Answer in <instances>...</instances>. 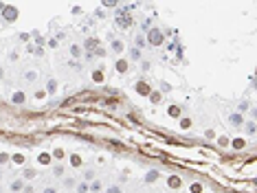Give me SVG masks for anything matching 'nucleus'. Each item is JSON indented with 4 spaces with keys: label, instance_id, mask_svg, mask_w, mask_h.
Wrapping results in <instances>:
<instances>
[{
    "label": "nucleus",
    "instance_id": "obj_6",
    "mask_svg": "<svg viewBox=\"0 0 257 193\" xmlns=\"http://www.w3.org/2000/svg\"><path fill=\"white\" fill-rule=\"evenodd\" d=\"M167 184H169L172 189H178V187H180V180H178V178L174 176V178H169V180H167Z\"/></svg>",
    "mask_w": 257,
    "mask_h": 193
},
{
    "label": "nucleus",
    "instance_id": "obj_7",
    "mask_svg": "<svg viewBox=\"0 0 257 193\" xmlns=\"http://www.w3.org/2000/svg\"><path fill=\"white\" fill-rule=\"evenodd\" d=\"M112 51L121 53V51H123V42H119V40H116V42H112Z\"/></svg>",
    "mask_w": 257,
    "mask_h": 193
},
{
    "label": "nucleus",
    "instance_id": "obj_16",
    "mask_svg": "<svg viewBox=\"0 0 257 193\" xmlns=\"http://www.w3.org/2000/svg\"><path fill=\"white\" fill-rule=\"evenodd\" d=\"M141 57V51H138V48H132V59H138Z\"/></svg>",
    "mask_w": 257,
    "mask_h": 193
},
{
    "label": "nucleus",
    "instance_id": "obj_23",
    "mask_svg": "<svg viewBox=\"0 0 257 193\" xmlns=\"http://www.w3.org/2000/svg\"><path fill=\"white\" fill-rule=\"evenodd\" d=\"M138 90H141V92H145V94H147V86H145V84H138Z\"/></svg>",
    "mask_w": 257,
    "mask_h": 193
},
{
    "label": "nucleus",
    "instance_id": "obj_17",
    "mask_svg": "<svg viewBox=\"0 0 257 193\" xmlns=\"http://www.w3.org/2000/svg\"><path fill=\"white\" fill-rule=\"evenodd\" d=\"M125 68H128V66H125V64H123V62H116V70H121V72H123V70H125Z\"/></svg>",
    "mask_w": 257,
    "mask_h": 193
},
{
    "label": "nucleus",
    "instance_id": "obj_19",
    "mask_svg": "<svg viewBox=\"0 0 257 193\" xmlns=\"http://www.w3.org/2000/svg\"><path fill=\"white\" fill-rule=\"evenodd\" d=\"M90 189H92V191H99V189H101V182H92Z\"/></svg>",
    "mask_w": 257,
    "mask_h": 193
},
{
    "label": "nucleus",
    "instance_id": "obj_3",
    "mask_svg": "<svg viewBox=\"0 0 257 193\" xmlns=\"http://www.w3.org/2000/svg\"><path fill=\"white\" fill-rule=\"evenodd\" d=\"M2 13H5V20H9V22L18 18V11H15V7H5V9H2Z\"/></svg>",
    "mask_w": 257,
    "mask_h": 193
},
{
    "label": "nucleus",
    "instance_id": "obj_25",
    "mask_svg": "<svg viewBox=\"0 0 257 193\" xmlns=\"http://www.w3.org/2000/svg\"><path fill=\"white\" fill-rule=\"evenodd\" d=\"M44 193H55V189H44Z\"/></svg>",
    "mask_w": 257,
    "mask_h": 193
},
{
    "label": "nucleus",
    "instance_id": "obj_9",
    "mask_svg": "<svg viewBox=\"0 0 257 193\" xmlns=\"http://www.w3.org/2000/svg\"><path fill=\"white\" fill-rule=\"evenodd\" d=\"M169 114L172 116H180V108L178 105H169Z\"/></svg>",
    "mask_w": 257,
    "mask_h": 193
},
{
    "label": "nucleus",
    "instance_id": "obj_26",
    "mask_svg": "<svg viewBox=\"0 0 257 193\" xmlns=\"http://www.w3.org/2000/svg\"><path fill=\"white\" fill-rule=\"evenodd\" d=\"M0 77H2V68H0Z\"/></svg>",
    "mask_w": 257,
    "mask_h": 193
},
{
    "label": "nucleus",
    "instance_id": "obj_11",
    "mask_svg": "<svg viewBox=\"0 0 257 193\" xmlns=\"http://www.w3.org/2000/svg\"><path fill=\"white\" fill-rule=\"evenodd\" d=\"M22 189V180H15L13 184H11V191H20Z\"/></svg>",
    "mask_w": 257,
    "mask_h": 193
},
{
    "label": "nucleus",
    "instance_id": "obj_14",
    "mask_svg": "<svg viewBox=\"0 0 257 193\" xmlns=\"http://www.w3.org/2000/svg\"><path fill=\"white\" fill-rule=\"evenodd\" d=\"M24 79H27V81H35V72H33V70H31V72H27Z\"/></svg>",
    "mask_w": 257,
    "mask_h": 193
},
{
    "label": "nucleus",
    "instance_id": "obj_4",
    "mask_svg": "<svg viewBox=\"0 0 257 193\" xmlns=\"http://www.w3.org/2000/svg\"><path fill=\"white\" fill-rule=\"evenodd\" d=\"M97 44H99L97 40H92V37H90V40H86V44H84V46L88 48V51H95V48H97Z\"/></svg>",
    "mask_w": 257,
    "mask_h": 193
},
{
    "label": "nucleus",
    "instance_id": "obj_10",
    "mask_svg": "<svg viewBox=\"0 0 257 193\" xmlns=\"http://www.w3.org/2000/svg\"><path fill=\"white\" fill-rule=\"evenodd\" d=\"M231 121H233L235 125H242V116H240V114H233V116H231Z\"/></svg>",
    "mask_w": 257,
    "mask_h": 193
},
{
    "label": "nucleus",
    "instance_id": "obj_12",
    "mask_svg": "<svg viewBox=\"0 0 257 193\" xmlns=\"http://www.w3.org/2000/svg\"><path fill=\"white\" fill-rule=\"evenodd\" d=\"M150 99H152L154 103H158V101H160V94H158V92H150Z\"/></svg>",
    "mask_w": 257,
    "mask_h": 193
},
{
    "label": "nucleus",
    "instance_id": "obj_21",
    "mask_svg": "<svg viewBox=\"0 0 257 193\" xmlns=\"http://www.w3.org/2000/svg\"><path fill=\"white\" fill-rule=\"evenodd\" d=\"M71 53L73 55H79V46H71Z\"/></svg>",
    "mask_w": 257,
    "mask_h": 193
},
{
    "label": "nucleus",
    "instance_id": "obj_20",
    "mask_svg": "<svg viewBox=\"0 0 257 193\" xmlns=\"http://www.w3.org/2000/svg\"><path fill=\"white\" fill-rule=\"evenodd\" d=\"M24 176H27V178H33V176H35V171H33V169H27Z\"/></svg>",
    "mask_w": 257,
    "mask_h": 193
},
{
    "label": "nucleus",
    "instance_id": "obj_5",
    "mask_svg": "<svg viewBox=\"0 0 257 193\" xmlns=\"http://www.w3.org/2000/svg\"><path fill=\"white\" fill-rule=\"evenodd\" d=\"M11 101H13V103H22V101H24V92H15V94L11 96Z\"/></svg>",
    "mask_w": 257,
    "mask_h": 193
},
{
    "label": "nucleus",
    "instance_id": "obj_22",
    "mask_svg": "<svg viewBox=\"0 0 257 193\" xmlns=\"http://www.w3.org/2000/svg\"><path fill=\"white\" fill-rule=\"evenodd\" d=\"M92 77H95V81H101V79H103V75H101V72H95Z\"/></svg>",
    "mask_w": 257,
    "mask_h": 193
},
{
    "label": "nucleus",
    "instance_id": "obj_24",
    "mask_svg": "<svg viewBox=\"0 0 257 193\" xmlns=\"http://www.w3.org/2000/svg\"><path fill=\"white\" fill-rule=\"evenodd\" d=\"M108 193H119V189H116V187H112V189H110Z\"/></svg>",
    "mask_w": 257,
    "mask_h": 193
},
{
    "label": "nucleus",
    "instance_id": "obj_1",
    "mask_svg": "<svg viewBox=\"0 0 257 193\" xmlns=\"http://www.w3.org/2000/svg\"><path fill=\"white\" fill-rule=\"evenodd\" d=\"M128 11H130V9H119V11H116V24H119L121 29H128L130 24H132V20H130Z\"/></svg>",
    "mask_w": 257,
    "mask_h": 193
},
{
    "label": "nucleus",
    "instance_id": "obj_8",
    "mask_svg": "<svg viewBox=\"0 0 257 193\" xmlns=\"http://www.w3.org/2000/svg\"><path fill=\"white\" fill-rule=\"evenodd\" d=\"M156 178H158V174H156V171H150V174L145 176V182H156Z\"/></svg>",
    "mask_w": 257,
    "mask_h": 193
},
{
    "label": "nucleus",
    "instance_id": "obj_15",
    "mask_svg": "<svg viewBox=\"0 0 257 193\" xmlns=\"http://www.w3.org/2000/svg\"><path fill=\"white\" fill-rule=\"evenodd\" d=\"M46 90H49V92H55V81H53V79L46 84Z\"/></svg>",
    "mask_w": 257,
    "mask_h": 193
},
{
    "label": "nucleus",
    "instance_id": "obj_18",
    "mask_svg": "<svg viewBox=\"0 0 257 193\" xmlns=\"http://www.w3.org/2000/svg\"><path fill=\"white\" fill-rule=\"evenodd\" d=\"M64 184H66V187H73V184H75V180H73V178H66V180H64Z\"/></svg>",
    "mask_w": 257,
    "mask_h": 193
},
{
    "label": "nucleus",
    "instance_id": "obj_13",
    "mask_svg": "<svg viewBox=\"0 0 257 193\" xmlns=\"http://www.w3.org/2000/svg\"><path fill=\"white\" fill-rule=\"evenodd\" d=\"M77 191H79V193H88V191H90V187H88V184H79V187H77Z\"/></svg>",
    "mask_w": 257,
    "mask_h": 193
},
{
    "label": "nucleus",
    "instance_id": "obj_2",
    "mask_svg": "<svg viewBox=\"0 0 257 193\" xmlns=\"http://www.w3.org/2000/svg\"><path fill=\"white\" fill-rule=\"evenodd\" d=\"M150 44H163V33L158 31V29H154V31H150Z\"/></svg>",
    "mask_w": 257,
    "mask_h": 193
}]
</instances>
